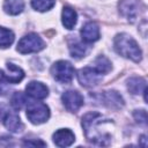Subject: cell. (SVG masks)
Segmentation results:
<instances>
[{
    "label": "cell",
    "instance_id": "obj_1",
    "mask_svg": "<svg viewBox=\"0 0 148 148\" xmlns=\"http://www.w3.org/2000/svg\"><path fill=\"white\" fill-rule=\"evenodd\" d=\"M111 119L98 112H89L82 117V127L87 140L96 146H109L111 143Z\"/></svg>",
    "mask_w": 148,
    "mask_h": 148
},
{
    "label": "cell",
    "instance_id": "obj_2",
    "mask_svg": "<svg viewBox=\"0 0 148 148\" xmlns=\"http://www.w3.org/2000/svg\"><path fill=\"white\" fill-rule=\"evenodd\" d=\"M113 45H114V50L117 51V53L127 59L139 62L142 58V52H141V49L139 47L138 43L134 40V38L132 36H130L125 32L118 34L114 37Z\"/></svg>",
    "mask_w": 148,
    "mask_h": 148
},
{
    "label": "cell",
    "instance_id": "obj_3",
    "mask_svg": "<svg viewBox=\"0 0 148 148\" xmlns=\"http://www.w3.org/2000/svg\"><path fill=\"white\" fill-rule=\"evenodd\" d=\"M27 118L35 125L43 124L50 118V109L42 102H28Z\"/></svg>",
    "mask_w": 148,
    "mask_h": 148
},
{
    "label": "cell",
    "instance_id": "obj_4",
    "mask_svg": "<svg viewBox=\"0 0 148 148\" xmlns=\"http://www.w3.org/2000/svg\"><path fill=\"white\" fill-rule=\"evenodd\" d=\"M45 46L43 39L37 35V34H28L23 36L20 42L17 43V51L22 54L27 53H32V52H38L43 50Z\"/></svg>",
    "mask_w": 148,
    "mask_h": 148
},
{
    "label": "cell",
    "instance_id": "obj_5",
    "mask_svg": "<svg viewBox=\"0 0 148 148\" xmlns=\"http://www.w3.org/2000/svg\"><path fill=\"white\" fill-rule=\"evenodd\" d=\"M74 67L71 62L66 60H59L54 62L51 67V73L53 77L60 83H69L74 77Z\"/></svg>",
    "mask_w": 148,
    "mask_h": 148
},
{
    "label": "cell",
    "instance_id": "obj_6",
    "mask_svg": "<svg viewBox=\"0 0 148 148\" xmlns=\"http://www.w3.org/2000/svg\"><path fill=\"white\" fill-rule=\"evenodd\" d=\"M118 8L119 13L124 17L131 22H134L138 16H140L143 6L141 0H119Z\"/></svg>",
    "mask_w": 148,
    "mask_h": 148
},
{
    "label": "cell",
    "instance_id": "obj_7",
    "mask_svg": "<svg viewBox=\"0 0 148 148\" xmlns=\"http://www.w3.org/2000/svg\"><path fill=\"white\" fill-rule=\"evenodd\" d=\"M103 74L97 71L95 67H83L77 72V80L79 82L87 88H91L95 87L99 83V81L102 80Z\"/></svg>",
    "mask_w": 148,
    "mask_h": 148
},
{
    "label": "cell",
    "instance_id": "obj_8",
    "mask_svg": "<svg viewBox=\"0 0 148 148\" xmlns=\"http://www.w3.org/2000/svg\"><path fill=\"white\" fill-rule=\"evenodd\" d=\"M61 101L65 108L71 112H76L83 105V96L76 90H67L62 94Z\"/></svg>",
    "mask_w": 148,
    "mask_h": 148
},
{
    "label": "cell",
    "instance_id": "obj_9",
    "mask_svg": "<svg viewBox=\"0 0 148 148\" xmlns=\"http://www.w3.org/2000/svg\"><path fill=\"white\" fill-rule=\"evenodd\" d=\"M101 101L105 106H108L109 109H113V110H119L125 104L121 95L116 90H108V91L102 92Z\"/></svg>",
    "mask_w": 148,
    "mask_h": 148
},
{
    "label": "cell",
    "instance_id": "obj_10",
    "mask_svg": "<svg viewBox=\"0 0 148 148\" xmlns=\"http://www.w3.org/2000/svg\"><path fill=\"white\" fill-rule=\"evenodd\" d=\"M81 38L84 43H92L99 38V27L96 22H87L81 29Z\"/></svg>",
    "mask_w": 148,
    "mask_h": 148
},
{
    "label": "cell",
    "instance_id": "obj_11",
    "mask_svg": "<svg viewBox=\"0 0 148 148\" xmlns=\"http://www.w3.org/2000/svg\"><path fill=\"white\" fill-rule=\"evenodd\" d=\"M25 91H27V95L36 99H43L49 95V88L39 81L29 82L25 87Z\"/></svg>",
    "mask_w": 148,
    "mask_h": 148
},
{
    "label": "cell",
    "instance_id": "obj_12",
    "mask_svg": "<svg viewBox=\"0 0 148 148\" xmlns=\"http://www.w3.org/2000/svg\"><path fill=\"white\" fill-rule=\"evenodd\" d=\"M74 141H75V135L68 128H60L53 134V142L58 147H68Z\"/></svg>",
    "mask_w": 148,
    "mask_h": 148
},
{
    "label": "cell",
    "instance_id": "obj_13",
    "mask_svg": "<svg viewBox=\"0 0 148 148\" xmlns=\"http://www.w3.org/2000/svg\"><path fill=\"white\" fill-rule=\"evenodd\" d=\"M3 125L6 126L7 130H9L13 133H20L23 131L24 125L21 121L20 117L16 113H12V112H7L3 117Z\"/></svg>",
    "mask_w": 148,
    "mask_h": 148
},
{
    "label": "cell",
    "instance_id": "obj_14",
    "mask_svg": "<svg viewBox=\"0 0 148 148\" xmlns=\"http://www.w3.org/2000/svg\"><path fill=\"white\" fill-rule=\"evenodd\" d=\"M6 68H7V72L3 73V74H5V77H6L7 82L18 83L24 77V72L18 66L14 65L13 62H7Z\"/></svg>",
    "mask_w": 148,
    "mask_h": 148
},
{
    "label": "cell",
    "instance_id": "obj_15",
    "mask_svg": "<svg viewBox=\"0 0 148 148\" xmlns=\"http://www.w3.org/2000/svg\"><path fill=\"white\" fill-rule=\"evenodd\" d=\"M61 21H62V24L66 29H73L76 24V21H77V14L76 12L69 7V6H65L62 8V12H61Z\"/></svg>",
    "mask_w": 148,
    "mask_h": 148
},
{
    "label": "cell",
    "instance_id": "obj_16",
    "mask_svg": "<svg viewBox=\"0 0 148 148\" xmlns=\"http://www.w3.org/2000/svg\"><path fill=\"white\" fill-rule=\"evenodd\" d=\"M127 89L133 95L141 94L147 89L146 80L142 79V77H136V76L135 77H131L127 81Z\"/></svg>",
    "mask_w": 148,
    "mask_h": 148
},
{
    "label": "cell",
    "instance_id": "obj_17",
    "mask_svg": "<svg viewBox=\"0 0 148 148\" xmlns=\"http://www.w3.org/2000/svg\"><path fill=\"white\" fill-rule=\"evenodd\" d=\"M24 8L23 0H5L3 1V10L9 15H17Z\"/></svg>",
    "mask_w": 148,
    "mask_h": 148
},
{
    "label": "cell",
    "instance_id": "obj_18",
    "mask_svg": "<svg viewBox=\"0 0 148 148\" xmlns=\"http://www.w3.org/2000/svg\"><path fill=\"white\" fill-rule=\"evenodd\" d=\"M69 52H71V56L75 59H80V58H83L87 52H88V46L81 42H74L73 44L69 45Z\"/></svg>",
    "mask_w": 148,
    "mask_h": 148
},
{
    "label": "cell",
    "instance_id": "obj_19",
    "mask_svg": "<svg viewBox=\"0 0 148 148\" xmlns=\"http://www.w3.org/2000/svg\"><path fill=\"white\" fill-rule=\"evenodd\" d=\"M14 42V34L12 30L0 27V47H8Z\"/></svg>",
    "mask_w": 148,
    "mask_h": 148
},
{
    "label": "cell",
    "instance_id": "obj_20",
    "mask_svg": "<svg viewBox=\"0 0 148 148\" xmlns=\"http://www.w3.org/2000/svg\"><path fill=\"white\" fill-rule=\"evenodd\" d=\"M94 67L104 75V74H106L111 71V62L104 56H98L95 60V66Z\"/></svg>",
    "mask_w": 148,
    "mask_h": 148
},
{
    "label": "cell",
    "instance_id": "obj_21",
    "mask_svg": "<svg viewBox=\"0 0 148 148\" xmlns=\"http://www.w3.org/2000/svg\"><path fill=\"white\" fill-rule=\"evenodd\" d=\"M27 103H28L27 97H25V95H24L23 92H21V91L14 92V95H13L12 98H10V104H12V106H13L15 110H21Z\"/></svg>",
    "mask_w": 148,
    "mask_h": 148
},
{
    "label": "cell",
    "instance_id": "obj_22",
    "mask_svg": "<svg viewBox=\"0 0 148 148\" xmlns=\"http://www.w3.org/2000/svg\"><path fill=\"white\" fill-rule=\"evenodd\" d=\"M56 3V0H31V6L38 12L50 10Z\"/></svg>",
    "mask_w": 148,
    "mask_h": 148
},
{
    "label": "cell",
    "instance_id": "obj_23",
    "mask_svg": "<svg viewBox=\"0 0 148 148\" xmlns=\"http://www.w3.org/2000/svg\"><path fill=\"white\" fill-rule=\"evenodd\" d=\"M135 120L141 125H147V113L145 110H135L133 113Z\"/></svg>",
    "mask_w": 148,
    "mask_h": 148
},
{
    "label": "cell",
    "instance_id": "obj_24",
    "mask_svg": "<svg viewBox=\"0 0 148 148\" xmlns=\"http://www.w3.org/2000/svg\"><path fill=\"white\" fill-rule=\"evenodd\" d=\"M23 146H28V147H30V146H34V147H36V146H42V147H44V146H46V143H45V142H43L42 140H31V139H25V140L23 141Z\"/></svg>",
    "mask_w": 148,
    "mask_h": 148
},
{
    "label": "cell",
    "instance_id": "obj_25",
    "mask_svg": "<svg viewBox=\"0 0 148 148\" xmlns=\"http://www.w3.org/2000/svg\"><path fill=\"white\" fill-rule=\"evenodd\" d=\"M6 82H7V80H6V77H5V74L0 71V95L6 94V91H7Z\"/></svg>",
    "mask_w": 148,
    "mask_h": 148
},
{
    "label": "cell",
    "instance_id": "obj_26",
    "mask_svg": "<svg viewBox=\"0 0 148 148\" xmlns=\"http://www.w3.org/2000/svg\"><path fill=\"white\" fill-rule=\"evenodd\" d=\"M7 113V111H6V109H5V106L2 105V104H0V120H2L3 119V117H5V114Z\"/></svg>",
    "mask_w": 148,
    "mask_h": 148
},
{
    "label": "cell",
    "instance_id": "obj_27",
    "mask_svg": "<svg viewBox=\"0 0 148 148\" xmlns=\"http://www.w3.org/2000/svg\"><path fill=\"white\" fill-rule=\"evenodd\" d=\"M145 140H146V135H142V136H141V141H145ZM142 146H143V147H146V146H147V143H146V142H143V143H142Z\"/></svg>",
    "mask_w": 148,
    "mask_h": 148
}]
</instances>
